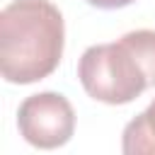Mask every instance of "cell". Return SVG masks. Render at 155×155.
Masks as SVG:
<instances>
[{
  "mask_svg": "<svg viewBox=\"0 0 155 155\" xmlns=\"http://www.w3.org/2000/svg\"><path fill=\"white\" fill-rule=\"evenodd\" d=\"M121 150L126 155H155V99L143 114L126 124L121 136Z\"/></svg>",
  "mask_w": 155,
  "mask_h": 155,
  "instance_id": "277c9868",
  "label": "cell"
},
{
  "mask_svg": "<svg viewBox=\"0 0 155 155\" xmlns=\"http://www.w3.org/2000/svg\"><path fill=\"white\" fill-rule=\"evenodd\" d=\"M85 2L92 7H99V10H119V7H126L136 0H85Z\"/></svg>",
  "mask_w": 155,
  "mask_h": 155,
  "instance_id": "5b68a950",
  "label": "cell"
},
{
  "mask_svg": "<svg viewBox=\"0 0 155 155\" xmlns=\"http://www.w3.org/2000/svg\"><path fill=\"white\" fill-rule=\"evenodd\" d=\"M17 128L34 148H61L75 133V109L61 92H36L19 104Z\"/></svg>",
  "mask_w": 155,
  "mask_h": 155,
  "instance_id": "3957f363",
  "label": "cell"
},
{
  "mask_svg": "<svg viewBox=\"0 0 155 155\" xmlns=\"http://www.w3.org/2000/svg\"><path fill=\"white\" fill-rule=\"evenodd\" d=\"M82 90L102 104H128L155 87V31L136 29L111 44L85 48L78 61Z\"/></svg>",
  "mask_w": 155,
  "mask_h": 155,
  "instance_id": "7a4b0ae2",
  "label": "cell"
},
{
  "mask_svg": "<svg viewBox=\"0 0 155 155\" xmlns=\"http://www.w3.org/2000/svg\"><path fill=\"white\" fill-rule=\"evenodd\" d=\"M65 24L51 0H12L0 12V73L12 85L48 78L63 56Z\"/></svg>",
  "mask_w": 155,
  "mask_h": 155,
  "instance_id": "6da1fadb",
  "label": "cell"
}]
</instances>
